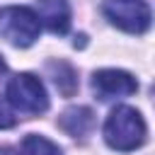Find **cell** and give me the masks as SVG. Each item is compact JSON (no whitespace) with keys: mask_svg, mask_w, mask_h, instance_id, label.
<instances>
[{"mask_svg":"<svg viewBox=\"0 0 155 155\" xmlns=\"http://www.w3.org/2000/svg\"><path fill=\"white\" fill-rule=\"evenodd\" d=\"M102 12L114 27L128 34H143L150 27V7L145 0H104Z\"/></svg>","mask_w":155,"mask_h":155,"instance_id":"cell-4","label":"cell"},{"mask_svg":"<svg viewBox=\"0 0 155 155\" xmlns=\"http://www.w3.org/2000/svg\"><path fill=\"white\" fill-rule=\"evenodd\" d=\"M41 22L34 10L22 5H10L0 10V36L12 46L27 48L39 39Z\"/></svg>","mask_w":155,"mask_h":155,"instance_id":"cell-2","label":"cell"},{"mask_svg":"<svg viewBox=\"0 0 155 155\" xmlns=\"http://www.w3.org/2000/svg\"><path fill=\"white\" fill-rule=\"evenodd\" d=\"M7 102L24 114H41L48 109V94L41 80L31 73H19L7 82Z\"/></svg>","mask_w":155,"mask_h":155,"instance_id":"cell-3","label":"cell"},{"mask_svg":"<svg viewBox=\"0 0 155 155\" xmlns=\"http://www.w3.org/2000/svg\"><path fill=\"white\" fill-rule=\"evenodd\" d=\"M0 155H19V153L12 150V148H0Z\"/></svg>","mask_w":155,"mask_h":155,"instance_id":"cell-11","label":"cell"},{"mask_svg":"<svg viewBox=\"0 0 155 155\" xmlns=\"http://www.w3.org/2000/svg\"><path fill=\"white\" fill-rule=\"evenodd\" d=\"M15 121H17V116L12 114L10 102L0 97V128H10V126H15Z\"/></svg>","mask_w":155,"mask_h":155,"instance_id":"cell-10","label":"cell"},{"mask_svg":"<svg viewBox=\"0 0 155 155\" xmlns=\"http://www.w3.org/2000/svg\"><path fill=\"white\" fill-rule=\"evenodd\" d=\"M48 70H51V75H53L56 87H58L63 94H68V97H70V94L78 90V78H75V70H73L68 63H63V61L51 63V65H48Z\"/></svg>","mask_w":155,"mask_h":155,"instance_id":"cell-8","label":"cell"},{"mask_svg":"<svg viewBox=\"0 0 155 155\" xmlns=\"http://www.w3.org/2000/svg\"><path fill=\"white\" fill-rule=\"evenodd\" d=\"M61 128L68 133V136H75V138H82L85 133H90L92 124H94V116L87 107H70L61 114Z\"/></svg>","mask_w":155,"mask_h":155,"instance_id":"cell-7","label":"cell"},{"mask_svg":"<svg viewBox=\"0 0 155 155\" xmlns=\"http://www.w3.org/2000/svg\"><path fill=\"white\" fill-rule=\"evenodd\" d=\"M145 121L133 107H116L104 124V140L121 153L136 150L145 143Z\"/></svg>","mask_w":155,"mask_h":155,"instance_id":"cell-1","label":"cell"},{"mask_svg":"<svg viewBox=\"0 0 155 155\" xmlns=\"http://www.w3.org/2000/svg\"><path fill=\"white\" fill-rule=\"evenodd\" d=\"M92 90L102 102H109V99H121V97L133 94L138 90V82L133 75H128L124 70L107 68V70H99L92 75Z\"/></svg>","mask_w":155,"mask_h":155,"instance_id":"cell-5","label":"cell"},{"mask_svg":"<svg viewBox=\"0 0 155 155\" xmlns=\"http://www.w3.org/2000/svg\"><path fill=\"white\" fill-rule=\"evenodd\" d=\"M36 17L53 34H65L68 27H70L68 0H36Z\"/></svg>","mask_w":155,"mask_h":155,"instance_id":"cell-6","label":"cell"},{"mask_svg":"<svg viewBox=\"0 0 155 155\" xmlns=\"http://www.w3.org/2000/svg\"><path fill=\"white\" fill-rule=\"evenodd\" d=\"M5 70H7V65H5V61H2V56H0V75H5Z\"/></svg>","mask_w":155,"mask_h":155,"instance_id":"cell-12","label":"cell"},{"mask_svg":"<svg viewBox=\"0 0 155 155\" xmlns=\"http://www.w3.org/2000/svg\"><path fill=\"white\" fill-rule=\"evenodd\" d=\"M19 155H61V150H58V145L51 143L48 138L36 136V133H29V136L22 140Z\"/></svg>","mask_w":155,"mask_h":155,"instance_id":"cell-9","label":"cell"}]
</instances>
